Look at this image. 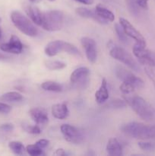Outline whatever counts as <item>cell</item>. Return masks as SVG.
Here are the masks:
<instances>
[{
    "label": "cell",
    "mask_w": 155,
    "mask_h": 156,
    "mask_svg": "<svg viewBox=\"0 0 155 156\" xmlns=\"http://www.w3.org/2000/svg\"><path fill=\"white\" fill-rule=\"evenodd\" d=\"M115 74L116 77L122 82H129L135 88H141L144 86V82L141 78L135 76L132 72L129 71L125 67L118 65L115 68Z\"/></svg>",
    "instance_id": "cell-6"
},
{
    "label": "cell",
    "mask_w": 155,
    "mask_h": 156,
    "mask_svg": "<svg viewBox=\"0 0 155 156\" xmlns=\"http://www.w3.org/2000/svg\"><path fill=\"white\" fill-rule=\"evenodd\" d=\"M9 149L12 150L15 155H21L24 153L26 151V148L23 145L22 143L18 141H12L9 143Z\"/></svg>",
    "instance_id": "cell-23"
},
{
    "label": "cell",
    "mask_w": 155,
    "mask_h": 156,
    "mask_svg": "<svg viewBox=\"0 0 155 156\" xmlns=\"http://www.w3.org/2000/svg\"><path fill=\"white\" fill-rule=\"evenodd\" d=\"M119 24H121L123 30L128 35V37L135 40L136 43L146 45L145 39L143 37V35L127 19L124 18H119Z\"/></svg>",
    "instance_id": "cell-9"
},
{
    "label": "cell",
    "mask_w": 155,
    "mask_h": 156,
    "mask_svg": "<svg viewBox=\"0 0 155 156\" xmlns=\"http://www.w3.org/2000/svg\"><path fill=\"white\" fill-rule=\"evenodd\" d=\"M60 130L64 138L67 142L74 145H78L82 143L84 137L81 131L72 125L65 123L60 127Z\"/></svg>",
    "instance_id": "cell-8"
},
{
    "label": "cell",
    "mask_w": 155,
    "mask_h": 156,
    "mask_svg": "<svg viewBox=\"0 0 155 156\" xmlns=\"http://www.w3.org/2000/svg\"><path fill=\"white\" fill-rule=\"evenodd\" d=\"M152 54H153V59H154V66H155V53H153V52H152Z\"/></svg>",
    "instance_id": "cell-41"
},
{
    "label": "cell",
    "mask_w": 155,
    "mask_h": 156,
    "mask_svg": "<svg viewBox=\"0 0 155 156\" xmlns=\"http://www.w3.org/2000/svg\"><path fill=\"white\" fill-rule=\"evenodd\" d=\"M54 154H55V155H59V156H63V155H68V153H67V152H65V151L63 149H58L56 151V152H55Z\"/></svg>",
    "instance_id": "cell-37"
},
{
    "label": "cell",
    "mask_w": 155,
    "mask_h": 156,
    "mask_svg": "<svg viewBox=\"0 0 155 156\" xmlns=\"http://www.w3.org/2000/svg\"><path fill=\"white\" fill-rule=\"evenodd\" d=\"M44 64L48 69L52 70V71L62 69L66 66V64L65 62L59 60H46L45 61Z\"/></svg>",
    "instance_id": "cell-24"
},
{
    "label": "cell",
    "mask_w": 155,
    "mask_h": 156,
    "mask_svg": "<svg viewBox=\"0 0 155 156\" xmlns=\"http://www.w3.org/2000/svg\"><path fill=\"white\" fill-rule=\"evenodd\" d=\"M25 12L27 16L30 18L32 22L38 26L42 25L43 13L37 7L28 5L25 7Z\"/></svg>",
    "instance_id": "cell-16"
},
{
    "label": "cell",
    "mask_w": 155,
    "mask_h": 156,
    "mask_svg": "<svg viewBox=\"0 0 155 156\" xmlns=\"http://www.w3.org/2000/svg\"><path fill=\"white\" fill-rule=\"evenodd\" d=\"M112 44V42H111ZM109 55L112 56L113 59L119 61L122 63L125 64L126 66L129 67L133 71L136 73L141 72V67L138 65L137 61L133 58V56L130 54L128 51H126L125 49L119 47L112 44V46H109Z\"/></svg>",
    "instance_id": "cell-4"
},
{
    "label": "cell",
    "mask_w": 155,
    "mask_h": 156,
    "mask_svg": "<svg viewBox=\"0 0 155 156\" xmlns=\"http://www.w3.org/2000/svg\"><path fill=\"white\" fill-rule=\"evenodd\" d=\"M136 2H138V5L143 9H147L148 5H147V2H148V0H136Z\"/></svg>",
    "instance_id": "cell-36"
},
{
    "label": "cell",
    "mask_w": 155,
    "mask_h": 156,
    "mask_svg": "<svg viewBox=\"0 0 155 156\" xmlns=\"http://www.w3.org/2000/svg\"><path fill=\"white\" fill-rule=\"evenodd\" d=\"M52 114L53 117L59 120H64L68 116L69 111H68V106L65 102L60 104H56L52 107L51 109Z\"/></svg>",
    "instance_id": "cell-18"
},
{
    "label": "cell",
    "mask_w": 155,
    "mask_h": 156,
    "mask_svg": "<svg viewBox=\"0 0 155 156\" xmlns=\"http://www.w3.org/2000/svg\"><path fill=\"white\" fill-rule=\"evenodd\" d=\"M108 155L111 156H121L123 155L122 145L115 138L109 139L106 148Z\"/></svg>",
    "instance_id": "cell-17"
},
{
    "label": "cell",
    "mask_w": 155,
    "mask_h": 156,
    "mask_svg": "<svg viewBox=\"0 0 155 156\" xmlns=\"http://www.w3.org/2000/svg\"><path fill=\"white\" fill-rule=\"evenodd\" d=\"M133 54L138 59V62L145 66H154V59H153L152 52L146 49V45L135 43L134 45Z\"/></svg>",
    "instance_id": "cell-7"
},
{
    "label": "cell",
    "mask_w": 155,
    "mask_h": 156,
    "mask_svg": "<svg viewBox=\"0 0 155 156\" xmlns=\"http://www.w3.org/2000/svg\"><path fill=\"white\" fill-rule=\"evenodd\" d=\"M23 128H24V130L27 133L30 134H33V135H38V134H40L42 130H41L40 127L36 125H23Z\"/></svg>",
    "instance_id": "cell-29"
},
{
    "label": "cell",
    "mask_w": 155,
    "mask_h": 156,
    "mask_svg": "<svg viewBox=\"0 0 155 156\" xmlns=\"http://www.w3.org/2000/svg\"><path fill=\"white\" fill-rule=\"evenodd\" d=\"M127 102L126 100H120V99H115L112 100L106 105L109 108H113V109H119V108H124L126 107Z\"/></svg>",
    "instance_id": "cell-28"
},
{
    "label": "cell",
    "mask_w": 155,
    "mask_h": 156,
    "mask_svg": "<svg viewBox=\"0 0 155 156\" xmlns=\"http://www.w3.org/2000/svg\"><path fill=\"white\" fill-rule=\"evenodd\" d=\"M81 43L85 50V54L88 60L92 63L95 62L97 57V44L95 41L88 37H84L81 40Z\"/></svg>",
    "instance_id": "cell-11"
},
{
    "label": "cell",
    "mask_w": 155,
    "mask_h": 156,
    "mask_svg": "<svg viewBox=\"0 0 155 156\" xmlns=\"http://www.w3.org/2000/svg\"><path fill=\"white\" fill-rule=\"evenodd\" d=\"M144 72L155 88V72L150 66H144Z\"/></svg>",
    "instance_id": "cell-32"
},
{
    "label": "cell",
    "mask_w": 155,
    "mask_h": 156,
    "mask_svg": "<svg viewBox=\"0 0 155 156\" xmlns=\"http://www.w3.org/2000/svg\"><path fill=\"white\" fill-rule=\"evenodd\" d=\"M11 111H12V108L10 105L0 102V113L1 114H9Z\"/></svg>",
    "instance_id": "cell-33"
},
{
    "label": "cell",
    "mask_w": 155,
    "mask_h": 156,
    "mask_svg": "<svg viewBox=\"0 0 155 156\" xmlns=\"http://www.w3.org/2000/svg\"><path fill=\"white\" fill-rule=\"evenodd\" d=\"M95 12L100 18H103L105 21H108V22L109 21L112 22L115 19V15H114V14L110 10L106 9V7L103 6L102 5L99 4L96 6Z\"/></svg>",
    "instance_id": "cell-20"
},
{
    "label": "cell",
    "mask_w": 155,
    "mask_h": 156,
    "mask_svg": "<svg viewBox=\"0 0 155 156\" xmlns=\"http://www.w3.org/2000/svg\"><path fill=\"white\" fill-rule=\"evenodd\" d=\"M26 151L31 156H39L43 155V149L40 148L37 145H28L26 147Z\"/></svg>",
    "instance_id": "cell-27"
},
{
    "label": "cell",
    "mask_w": 155,
    "mask_h": 156,
    "mask_svg": "<svg viewBox=\"0 0 155 156\" xmlns=\"http://www.w3.org/2000/svg\"><path fill=\"white\" fill-rule=\"evenodd\" d=\"M135 114L146 121H150L154 119L155 109L150 104L140 96H134L126 99Z\"/></svg>",
    "instance_id": "cell-2"
},
{
    "label": "cell",
    "mask_w": 155,
    "mask_h": 156,
    "mask_svg": "<svg viewBox=\"0 0 155 156\" xmlns=\"http://www.w3.org/2000/svg\"><path fill=\"white\" fill-rule=\"evenodd\" d=\"M115 30L116 32V34L118 36L119 39L122 42L123 44H129V40L128 38V35L126 34V32L123 30L122 27L120 24H115Z\"/></svg>",
    "instance_id": "cell-25"
},
{
    "label": "cell",
    "mask_w": 155,
    "mask_h": 156,
    "mask_svg": "<svg viewBox=\"0 0 155 156\" xmlns=\"http://www.w3.org/2000/svg\"><path fill=\"white\" fill-rule=\"evenodd\" d=\"M49 1H50V2H54V1H56V0H49Z\"/></svg>",
    "instance_id": "cell-42"
},
{
    "label": "cell",
    "mask_w": 155,
    "mask_h": 156,
    "mask_svg": "<svg viewBox=\"0 0 155 156\" xmlns=\"http://www.w3.org/2000/svg\"><path fill=\"white\" fill-rule=\"evenodd\" d=\"M90 76V69L87 67H79L73 71L70 76V82L73 85H78L80 87H84L88 82V78Z\"/></svg>",
    "instance_id": "cell-10"
},
{
    "label": "cell",
    "mask_w": 155,
    "mask_h": 156,
    "mask_svg": "<svg viewBox=\"0 0 155 156\" xmlns=\"http://www.w3.org/2000/svg\"><path fill=\"white\" fill-rule=\"evenodd\" d=\"M76 13L79 15V16L82 17L84 18H89V19L94 20L96 22L99 23L101 24H108V21H105L103 18H100L97 13H96L95 10L93 11L91 9H88V8L84 7H79L77 8L75 10Z\"/></svg>",
    "instance_id": "cell-15"
},
{
    "label": "cell",
    "mask_w": 155,
    "mask_h": 156,
    "mask_svg": "<svg viewBox=\"0 0 155 156\" xmlns=\"http://www.w3.org/2000/svg\"><path fill=\"white\" fill-rule=\"evenodd\" d=\"M30 117L37 125H45L48 123V114L46 111L40 108H33L29 111Z\"/></svg>",
    "instance_id": "cell-14"
},
{
    "label": "cell",
    "mask_w": 155,
    "mask_h": 156,
    "mask_svg": "<svg viewBox=\"0 0 155 156\" xmlns=\"http://www.w3.org/2000/svg\"><path fill=\"white\" fill-rule=\"evenodd\" d=\"M1 21H2V19H1V18H0V22H1Z\"/></svg>",
    "instance_id": "cell-43"
},
{
    "label": "cell",
    "mask_w": 155,
    "mask_h": 156,
    "mask_svg": "<svg viewBox=\"0 0 155 156\" xmlns=\"http://www.w3.org/2000/svg\"><path fill=\"white\" fill-rule=\"evenodd\" d=\"M67 43L68 42H65V41H60V40L51 41L46 46L45 49H44L46 55L52 57V56H56L61 52H65Z\"/></svg>",
    "instance_id": "cell-13"
},
{
    "label": "cell",
    "mask_w": 155,
    "mask_h": 156,
    "mask_svg": "<svg viewBox=\"0 0 155 156\" xmlns=\"http://www.w3.org/2000/svg\"><path fill=\"white\" fill-rule=\"evenodd\" d=\"M126 4H127L129 12L132 15H134L135 16H138L139 15L140 9H141V8L138 5L136 0H126Z\"/></svg>",
    "instance_id": "cell-26"
},
{
    "label": "cell",
    "mask_w": 155,
    "mask_h": 156,
    "mask_svg": "<svg viewBox=\"0 0 155 156\" xmlns=\"http://www.w3.org/2000/svg\"><path fill=\"white\" fill-rule=\"evenodd\" d=\"M121 130L128 136L141 140L155 138V125H146L139 122H129L121 126Z\"/></svg>",
    "instance_id": "cell-1"
},
{
    "label": "cell",
    "mask_w": 155,
    "mask_h": 156,
    "mask_svg": "<svg viewBox=\"0 0 155 156\" xmlns=\"http://www.w3.org/2000/svg\"><path fill=\"white\" fill-rule=\"evenodd\" d=\"M109 98V90L107 87V82L105 79L102 80L99 89L95 93V100L97 104L101 105L104 103Z\"/></svg>",
    "instance_id": "cell-19"
},
{
    "label": "cell",
    "mask_w": 155,
    "mask_h": 156,
    "mask_svg": "<svg viewBox=\"0 0 155 156\" xmlns=\"http://www.w3.org/2000/svg\"><path fill=\"white\" fill-rule=\"evenodd\" d=\"M23 47L24 46L21 40L15 35H12L8 43H5L0 45V49L2 51L14 53V54H20L22 53Z\"/></svg>",
    "instance_id": "cell-12"
},
{
    "label": "cell",
    "mask_w": 155,
    "mask_h": 156,
    "mask_svg": "<svg viewBox=\"0 0 155 156\" xmlns=\"http://www.w3.org/2000/svg\"><path fill=\"white\" fill-rule=\"evenodd\" d=\"M35 144L37 145V146H39L40 148H41V149H45V148H46L47 146H49V144H50V141H49L48 140L42 139V140H38V141L36 142Z\"/></svg>",
    "instance_id": "cell-35"
},
{
    "label": "cell",
    "mask_w": 155,
    "mask_h": 156,
    "mask_svg": "<svg viewBox=\"0 0 155 156\" xmlns=\"http://www.w3.org/2000/svg\"><path fill=\"white\" fill-rule=\"evenodd\" d=\"M138 146L141 149L144 151H152L155 149V144L150 142H146L142 140V141L138 142Z\"/></svg>",
    "instance_id": "cell-31"
},
{
    "label": "cell",
    "mask_w": 155,
    "mask_h": 156,
    "mask_svg": "<svg viewBox=\"0 0 155 156\" xmlns=\"http://www.w3.org/2000/svg\"><path fill=\"white\" fill-rule=\"evenodd\" d=\"M11 20L14 25L21 32L29 37L37 35L38 30L29 18L18 11H13L11 14Z\"/></svg>",
    "instance_id": "cell-5"
},
{
    "label": "cell",
    "mask_w": 155,
    "mask_h": 156,
    "mask_svg": "<svg viewBox=\"0 0 155 156\" xmlns=\"http://www.w3.org/2000/svg\"><path fill=\"white\" fill-rule=\"evenodd\" d=\"M74 1L84 5H91L94 2V0H74Z\"/></svg>",
    "instance_id": "cell-38"
},
{
    "label": "cell",
    "mask_w": 155,
    "mask_h": 156,
    "mask_svg": "<svg viewBox=\"0 0 155 156\" xmlns=\"http://www.w3.org/2000/svg\"><path fill=\"white\" fill-rule=\"evenodd\" d=\"M63 12L59 10H50L43 13L41 27L47 31H57L62 29L64 24Z\"/></svg>",
    "instance_id": "cell-3"
},
{
    "label": "cell",
    "mask_w": 155,
    "mask_h": 156,
    "mask_svg": "<svg viewBox=\"0 0 155 156\" xmlns=\"http://www.w3.org/2000/svg\"><path fill=\"white\" fill-rule=\"evenodd\" d=\"M30 2H39L40 0H30Z\"/></svg>",
    "instance_id": "cell-40"
},
{
    "label": "cell",
    "mask_w": 155,
    "mask_h": 156,
    "mask_svg": "<svg viewBox=\"0 0 155 156\" xmlns=\"http://www.w3.org/2000/svg\"><path fill=\"white\" fill-rule=\"evenodd\" d=\"M7 58H8V56H6L5 55H4V54H2V53H0V60H2V59H7Z\"/></svg>",
    "instance_id": "cell-39"
},
{
    "label": "cell",
    "mask_w": 155,
    "mask_h": 156,
    "mask_svg": "<svg viewBox=\"0 0 155 156\" xmlns=\"http://www.w3.org/2000/svg\"><path fill=\"white\" fill-rule=\"evenodd\" d=\"M14 129V125L12 123H4L0 126V130L2 132H12Z\"/></svg>",
    "instance_id": "cell-34"
},
{
    "label": "cell",
    "mask_w": 155,
    "mask_h": 156,
    "mask_svg": "<svg viewBox=\"0 0 155 156\" xmlns=\"http://www.w3.org/2000/svg\"><path fill=\"white\" fill-rule=\"evenodd\" d=\"M41 88L45 91H53V92H61L63 90L62 85L53 81H46L43 82Z\"/></svg>",
    "instance_id": "cell-22"
},
{
    "label": "cell",
    "mask_w": 155,
    "mask_h": 156,
    "mask_svg": "<svg viewBox=\"0 0 155 156\" xmlns=\"http://www.w3.org/2000/svg\"><path fill=\"white\" fill-rule=\"evenodd\" d=\"M135 87L133 85H132V84L129 83V82H122V85L119 86L120 91L125 94L132 93L134 91V90H135Z\"/></svg>",
    "instance_id": "cell-30"
},
{
    "label": "cell",
    "mask_w": 155,
    "mask_h": 156,
    "mask_svg": "<svg viewBox=\"0 0 155 156\" xmlns=\"http://www.w3.org/2000/svg\"><path fill=\"white\" fill-rule=\"evenodd\" d=\"M23 99V96L18 91H9L0 96V100L5 102H18Z\"/></svg>",
    "instance_id": "cell-21"
}]
</instances>
